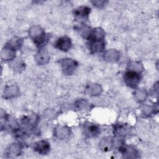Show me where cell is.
<instances>
[{
    "label": "cell",
    "mask_w": 159,
    "mask_h": 159,
    "mask_svg": "<svg viewBox=\"0 0 159 159\" xmlns=\"http://www.w3.org/2000/svg\"><path fill=\"white\" fill-rule=\"evenodd\" d=\"M89 48L94 53L101 52L104 48V42L103 39L89 38Z\"/></svg>",
    "instance_id": "obj_3"
},
{
    "label": "cell",
    "mask_w": 159,
    "mask_h": 159,
    "mask_svg": "<svg viewBox=\"0 0 159 159\" xmlns=\"http://www.w3.org/2000/svg\"><path fill=\"white\" fill-rule=\"evenodd\" d=\"M140 75L135 71H129L125 73L124 81L130 88H135L140 81Z\"/></svg>",
    "instance_id": "obj_1"
},
{
    "label": "cell",
    "mask_w": 159,
    "mask_h": 159,
    "mask_svg": "<svg viewBox=\"0 0 159 159\" xmlns=\"http://www.w3.org/2000/svg\"><path fill=\"white\" fill-rule=\"evenodd\" d=\"M90 10L91 9L86 6H81L77 8L74 12L75 20L79 22L86 20L90 13Z\"/></svg>",
    "instance_id": "obj_2"
},
{
    "label": "cell",
    "mask_w": 159,
    "mask_h": 159,
    "mask_svg": "<svg viewBox=\"0 0 159 159\" xmlns=\"http://www.w3.org/2000/svg\"><path fill=\"white\" fill-rule=\"evenodd\" d=\"M99 131L98 126L94 124H88L84 127V133L89 137L96 136L99 133Z\"/></svg>",
    "instance_id": "obj_5"
},
{
    "label": "cell",
    "mask_w": 159,
    "mask_h": 159,
    "mask_svg": "<svg viewBox=\"0 0 159 159\" xmlns=\"http://www.w3.org/2000/svg\"><path fill=\"white\" fill-rule=\"evenodd\" d=\"M34 150L42 155L47 154L50 150L49 143L45 140H41L37 142L34 147Z\"/></svg>",
    "instance_id": "obj_4"
},
{
    "label": "cell",
    "mask_w": 159,
    "mask_h": 159,
    "mask_svg": "<svg viewBox=\"0 0 159 159\" xmlns=\"http://www.w3.org/2000/svg\"><path fill=\"white\" fill-rule=\"evenodd\" d=\"M56 45L57 47H58L61 50L66 51L70 48L71 46L70 39L66 37L58 39L56 43Z\"/></svg>",
    "instance_id": "obj_6"
}]
</instances>
